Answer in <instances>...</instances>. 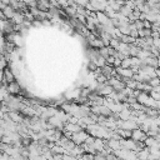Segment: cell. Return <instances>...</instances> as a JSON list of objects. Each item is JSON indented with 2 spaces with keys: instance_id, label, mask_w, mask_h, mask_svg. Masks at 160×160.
Here are the masks:
<instances>
[]
</instances>
